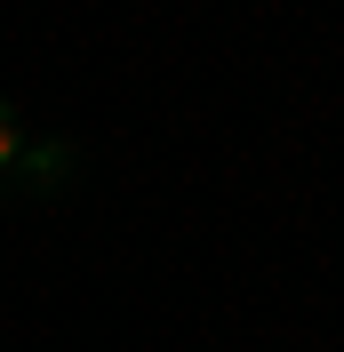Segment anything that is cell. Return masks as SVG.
Segmentation results:
<instances>
[{"label": "cell", "mask_w": 344, "mask_h": 352, "mask_svg": "<svg viewBox=\"0 0 344 352\" xmlns=\"http://www.w3.org/2000/svg\"><path fill=\"white\" fill-rule=\"evenodd\" d=\"M17 160V120H8V104H0V168Z\"/></svg>", "instance_id": "6da1fadb"}]
</instances>
